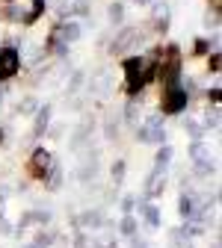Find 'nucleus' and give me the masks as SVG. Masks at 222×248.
I'll use <instances>...</instances> for the list:
<instances>
[{
  "instance_id": "nucleus-1",
  "label": "nucleus",
  "mask_w": 222,
  "mask_h": 248,
  "mask_svg": "<svg viewBox=\"0 0 222 248\" xmlns=\"http://www.w3.org/2000/svg\"><path fill=\"white\" fill-rule=\"evenodd\" d=\"M53 163H56V157L45 148V145H33V151L27 154V163H24V171L30 174V180H45L48 174H51V169H53Z\"/></svg>"
},
{
  "instance_id": "nucleus-2",
  "label": "nucleus",
  "mask_w": 222,
  "mask_h": 248,
  "mask_svg": "<svg viewBox=\"0 0 222 248\" xmlns=\"http://www.w3.org/2000/svg\"><path fill=\"white\" fill-rule=\"evenodd\" d=\"M189 98L187 95V89L181 86V83H175V86H163V92H160V115H181V112H187V107H189Z\"/></svg>"
},
{
  "instance_id": "nucleus-3",
  "label": "nucleus",
  "mask_w": 222,
  "mask_h": 248,
  "mask_svg": "<svg viewBox=\"0 0 222 248\" xmlns=\"http://www.w3.org/2000/svg\"><path fill=\"white\" fill-rule=\"evenodd\" d=\"M137 139H139L142 145H163V142H166V115L151 112L145 121H139Z\"/></svg>"
},
{
  "instance_id": "nucleus-4",
  "label": "nucleus",
  "mask_w": 222,
  "mask_h": 248,
  "mask_svg": "<svg viewBox=\"0 0 222 248\" xmlns=\"http://www.w3.org/2000/svg\"><path fill=\"white\" fill-rule=\"evenodd\" d=\"M142 45V30L139 27H119L116 30V36H113V42H110V53L116 56H128V53H137V47Z\"/></svg>"
},
{
  "instance_id": "nucleus-5",
  "label": "nucleus",
  "mask_w": 222,
  "mask_h": 248,
  "mask_svg": "<svg viewBox=\"0 0 222 248\" xmlns=\"http://www.w3.org/2000/svg\"><path fill=\"white\" fill-rule=\"evenodd\" d=\"M21 65H24L21 47L0 45V83H12V80L21 74Z\"/></svg>"
},
{
  "instance_id": "nucleus-6",
  "label": "nucleus",
  "mask_w": 222,
  "mask_h": 248,
  "mask_svg": "<svg viewBox=\"0 0 222 248\" xmlns=\"http://www.w3.org/2000/svg\"><path fill=\"white\" fill-rule=\"evenodd\" d=\"M74 228H77V231H89V233H98L101 228H107V216H104V210H98V207H89V210L77 213Z\"/></svg>"
},
{
  "instance_id": "nucleus-7",
  "label": "nucleus",
  "mask_w": 222,
  "mask_h": 248,
  "mask_svg": "<svg viewBox=\"0 0 222 248\" xmlns=\"http://www.w3.org/2000/svg\"><path fill=\"white\" fill-rule=\"evenodd\" d=\"M166 174L169 171H160V169H151L148 177H145V186H142V201H154V198H160L163 189H166Z\"/></svg>"
},
{
  "instance_id": "nucleus-8",
  "label": "nucleus",
  "mask_w": 222,
  "mask_h": 248,
  "mask_svg": "<svg viewBox=\"0 0 222 248\" xmlns=\"http://www.w3.org/2000/svg\"><path fill=\"white\" fill-rule=\"evenodd\" d=\"M86 86H89V92H92L95 98H110V92H113V74L107 68H101L92 80H86Z\"/></svg>"
},
{
  "instance_id": "nucleus-9",
  "label": "nucleus",
  "mask_w": 222,
  "mask_h": 248,
  "mask_svg": "<svg viewBox=\"0 0 222 248\" xmlns=\"http://www.w3.org/2000/svg\"><path fill=\"white\" fill-rule=\"evenodd\" d=\"M137 210L142 213V222H145L151 231L163 228V213H160V207H157L154 201H142V198H137Z\"/></svg>"
},
{
  "instance_id": "nucleus-10",
  "label": "nucleus",
  "mask_w": 222,
  "mask_h": 248,
  "mask_svg": "<svg viewBox=\"0 0 222 248\" xmlns=\"http://www.w3.org/2000/svg\"><path fill=\"white\" fill-rule=\"evenodd\" d=\"M51 118H53V104H42V107L36 109V115H33V139H36V142L48 133Z\"/></svg>"
},
{
  "instance_id": "nucleus-11",
  "label": "nucleus",
  "mask_w": 222,
  "mask_h": 248,
  "mask_svg": "<svg viewBox=\"0 0 222 248\" xmlns=\"http://www.w3.org/2000/svg\"><path fill=\"white\" fill-rule=\"evenodd\" d=\"M56 33L59 39L66 42V45H74L80 36H83V24L77 18H68V21H56Z\"/></svg>"
},
{
  "instance_id": "nucleus-12",
  "label": "nucleus",
  "mask_w": 222,
  "mask_h": 248,
  "mask_svg": "<svg viewBox=\"0 0 222 248\" xmlns=\"http://www.w3.org/2000/svg\"><path fill=\"white\" fill-rule=\"evenodd\" d=\"M95 177H98V151H86L83 154V163L77 169V180L80 183H89Z\"/></svg>"
},
{
  "instance_id": "nucleus-13",
  "label": "nucleus",
  "mask_w": 222,
  "mask_h": 248,
  "mask_svg": "<svg viewBox=\"0 0 222 248\" xmlns=\"http://www.w3.org/2000/svg\"><path fill=\"white\" fill-rule=\"evenodd\" d=\"M48 12V0H30V9H24L21 27H36V21Z\"/></svg>"
},
{
  "instance_id": "nucleus-14",
  "label": "nucleus",
  "mask_w": 222,
  "mask_h": 248,
  "mask_svg": "<svg viewBox=\"0 0 222 248\" xmlns=\"http://www.w3.org/2000/svg\"><path fill=\"white\" fill-rule=\"evenodd\" d=\"M178 213H181V219H184V222L193 219V213H196V192L184 189V192L178 195Z\"/></svg>"
},
{
  "instance_id": "nucleus-15",
  "label": "nucleus",
  "mask_w": 222,
  "mask_h": 248,
  "mask_svg": "<svg viewBox=\"0 0 222 248\" xmlns=\"http://www.w3.org/2000/svg\"><path fill=\"white\" fill-rule=\"evenodd\" d=\"M24 18V6L15 3V0H6L3 6H0V21H6V24H21Z\"/></svg>"
},
{
  "instance_id": "nucleus-16",
  "label": "nucleus",
  "mask_w": 222,
  "mask_h": 248,
  "mask_svg": "<svg viewBox=\"0 0 222 248\" xmlns=\"http://www.w3.org/2000/svg\"><path fill=\"white\" fill-rule=\"evenodd\" d=\"M134 233H139V219H137L134 213H121V219H119V236L131 239Z\"/></svg>"
},
{
  "instance_id": "nucleus-17",
  "label": "nucleus",
  "mask_w": 222,
  "mask_h": 248,
  "mask_svg": "<svg viewBox=\"0 0 222 248\" xmlns=\"http://www.w3.org/2000/svg\"><path fill=\"white\" fill-rule=\"evenodd\" d=\"M121 124H124V127H131V130L139 127V101H128V104H124Z\"/></svg>"
},
{
  "instance_id": "nucleus-18",
  "label": "nucleus",
  "mask_w": 222,
  "mask_h": 248,
  "mask_svg": "<svg viewBox=\"0 0 222 248\" xmlns=\"http://www.w3.org/2000/svg\"><path fill=\"white\" fill-rule=\"evenodd\" d=\"M187 154H189V160H193V163L210 160V145L205 139H193V142H189V148H187Z\"/></svg>"
},
{
  "instance_id": "nucleus-19",
  "label": "nucleus",
  "mask_w": 222,
  "mask_h": 248,
  "mask_svg": "<svg viewBox=\"0 0 222 248\" xmlns=\"http://www.w3.org/2000/svg\"><path fill=\"white\" fill-rule=\"evenodd\" d=\"M172 157H175V148L163 142L160 148H157V154H154V169H160V171H169V163H172Z\"/></svg>"
},
{
  "instance_id": "nucleus-20",
  "label": "nucleus",
  "mask_w": 222,
  "mask_h": 248,
  "mask_svg": "<svg viewBox=\"0 0 222 248\" xmlns=\"http://www.w3.org/2000/svg\"><path fill=\"white\" fill-rule=\"evenodd\" d=\"M119 133H121V115L110 112V115L104 118V139H107V142H116Z\"/></svg>"
},
{
  "instance_id": "nucleus-21",
  "label": "nucleus",
  "mask_w": 222,
  "mask_h": 248,
  "mask_svg": "<svg viewBox=\"0 0 222 248\" xmlns=\"http://www.w3.org/2000/svg\"><path fill=\"white\" fill-rule=\"evenodd\" d=\"M104 239L98 233H89V231H77L74 233V248H101Z\"/></svg>"
},
{
  "instance_id": "nucleus-22",
  "label": "nucleus",
  "mask_w": 222,
  "mask_h": 248,
  "mask_svg": "<svg viewBox=\"0 0 222 248\" xmlns=\"http://www.w3.org/2000/svg\"><path fill=\"white\" fill-rule=\"evenodd\" d=\"M42 183H45V189H48V192H56V189H59V186H62V166H59V160L53 163V169H51V174H48V177H45Z\"/></svg>"
},
{
  "instance_id": "nucleus-23",
  "label": "nucleus",
  "mask_w": 222,
  "mask_h": 248,
  "mask_svg": "<svg viewBox=\"0 0 222 248\" xmlns=\"http://www.w3.org/2000/svg\"><path fill=\"white\" fill-rule=\"evenodd\" d=\"M107 21L113 27H121L124 24V3H121V0H113V3L107 6Z\"/></svg>"
},
{
  "instance_id": "nucleus-24",
  "label": "nucleus",
  "mask_w": 222,
  "mask_h": 248,
  "mask_svg": "<svg viewBox=\"0 0 222 248\" xmlns=\"http://www.w3.org/2000/svg\"><path fill=\"white\" fill-rule=\"evenodd\" d=\"M187 245H193V239L187 236L184 228H172L169 231V248H187Z\"/></svg>"
},
{
  "instance_id": "nucleus-25",
  "label": "nucleus",
  "mask_w": 222,
  "mask_h": 248,
  "mask_svg": "<svg viewBox=\"0 0 222 248\" xmlns=\"http://www.w3.org/2000/svg\"><path fill=\"white\" fill-rule=\"evenodd\" d=\"M219 121H222V115H219V107H207V109H205V121H202L205 133H207V130H219Z\"/></svg>"
},
{
  "instance_id": "nucleus-26",
  "label": "nucleus",
  "mask_w": 222,
  "mask_h": 248,
  "mask_svg": "<svg viewBox=\"0 0 222 248\" xmlns=\"http://www.w3.org/2000/svg\"><path fill=\"white\" fill-rule=\"evenodd\" d=\"M124 174H128V160H113V166H110V180H113V186H119L121 180H124Z\"/></svg>"
},
{
  "instance_id": "nucleus-27",
  "label": "nucleus",
  "mask_w": 222,
  "mask_h": 248,
  "mask_svg": "<svg viewBox=\"0 0 222 248\" xmlns=\"http://www.w3.org/2000/svg\"><path fill=\"white\" fill-rule=\"evenodd\" d=\"M184 133H187L189 139H205L202 121H199V118H184Z\"/></svg>"
},
{
  "instance_id": "nucleus-28",
  "label": "nucleus",
  "mask_w": 222,
  "mask_h": 248,
  "mask_svg": "<svg viewBox=\"0 0 222 248\" xmlns=\"http://www.w3.org/2000/svg\"><path fill=\"white\" fill-rule=\"evenodd\" d=\"M216 174V163H210V160H202V163H193V177H213Z\"/></svg>"
},
{
  "instance_id": "nucleus-29",
  "label": "nucleus",
  "mask_w": 222,
  "mask_h": 248,
  "mask_svg": "<svg viewBox=\"0 0 222 248\" xmlns=\"http://www.w3.org/2000/svg\"><path fill=\"white\" fill-rule=\"evenodd\" d=\"M205 27L210 33H219V3H210V9L205 12Z\"/></svg>"
},
{
  "instance_id": "nucleus-30",
  "label": "nucleus",
  "mask_w": 222,
  "mask_h": 248,
  "mask_svg": "<svg viewBox=\"0 0 222 248\" xmlns=\"http://www.w3.org/2000/svg\"><path fill=\"white\" fill-rule=\"evenodd\" d=\"M71 15L89 18V15H92V0H71Z\"/></svg>"
},
{
  "instance_id": "nucleus-31",
  "label": "nucleus",
  "mask_w": 222,
  "mask_h": 248,
  "mask_svg": "<svg viewBox=\"0 0 222 248\" xmlns=\"http://www.w3.org/2000/svg\"><path fill=\"white\" fill-rule=\"evenodd\" d=\"M53 242H56V233L53 231H45V228L33 236V245H39V248H51Z\"/></svg>"
},
{
  "instance_id": "nucleus-32",
  "label": "nucleus",
  "mask_w": 222,
  "mask_h": 248,
  "mask_svg": "<svg viewBox=\"0 0 222 248\" xmlns=\"http://www.w3.org/2000/svg\"><path fill=\"white\" fill-rule=\"evenodd\" d=\"M42 104H39V98H33V95H30V98H24L21 104H18V112L21 115H36V109H39Z\"/></svg>"
},
{
  "instance_id": "nucleus-33",
  "label": "nucleus",
  "mask_w": 222,
  "mask_h": 248,
  "mask_svg": "<svg viewBox=\"0 0 222 248\" xmlns=\"http://www.w3.org/2000/svg\"><path fill=\"white\" fill-rule=\"evenodd\" d=\"M80 86H86V71H83V68H74V71L68 74V92H77Z\"/></svg>"
},
{
  "instance_id": "nucleus-34",
  "label": "nucleus",
  "mask_w": 222,
  "mask_h": 248,
  "mask_svg": "<svg viewBox=\"0 0 222 248\" xmlns=\"http://www.w3.org/2000/svg\"><path fill=\"white\" fill-rule=\"evenodd\" d=\"M205 98H207V107H219V104H222V86L213 83V86L205 92Z\"/></svg>"
},
{
  "instance_id": "nucleus-35",
  "label": "nucleus",
  "mask_w": 222,
  "mask_h": 248,
  "mask_svg": "<svg viewBox=\"0 0 222 248\" xmlns=\"http://www.w3.org/2000/svg\"><path fill=\"white\" fill-rule=\"evenodd\" d=\"M157 18H169V3L166 0H154L151 3V21H157Z\"/></svg>"
},
{
  "instance_id": "nucleus-36",
  "label": "nucleus",
  "mask_w": 222,
  "mask_h": 248,
  "mask_svg": "<svg viewBox=\"0 0 222 248\" xmlns=\"http://www.w3.org/2000/svg\"><path fill=\"white\" fill-rule=\"evenodd\" d=\"M219 68H222V56H219V50L207 53V71H210V74H219Z\"/></svg>"
},
{
  "instance_id": "nucleus-37",
  "label": "nucleus",
  "mask_w": 222,
  "mask_h": 248,
  "mask_svg": "<svg viewBox=\"0 0 222 248\" xmlns=\"http://www.w3.org/2000/svg\"><path fill=\"white\" fill-rule=\"evenodd\" d=\"M210 53V42L207 39H196L193 42V56H207Z\"/></svg>"
},
{
  "instance_id": "nucleus-38",
  "label": "nucleus",
  "mask_w": 222,
  "mask_h": 248,
  "mask_svg": "<svg viewBox=\"0 0 222 248\" xmlns=\"http://www.w3.org/2000/svg\"><path fill=\"white\" fill-rule=\"evenodd\" d=\"M119 207H121V213H134L137 210V195H124L119 201Z\"/></svg>"
},
{
  "instance_id": "nucleus-39",
  "label": "nucleus",
  "mask_w": 222,
  "mask_h": 248,
  "mask_svg": "<svg viewBox=\"0 0 222 248\" xmlns=\"http://www.w3.org/2000/svg\"><path fill=\"white\" fill-rule=\"evenodd\" d=\"M128 242H131L128 248H151V239H145V236H139V233H134Z\"/></svg>"
},
{
  "instance_id": "nucleus-40",
  "label": "nucleus",
  "mask_w": 222,
  "mask_h": 248,
  "mask_svg": "<svg viewBox=\"0 0 222 248\" xmlns=\"http://www.w3.org/2000/svg\"><path fill=\"white\" fill-rule=\"evenodd\" d=\"M6 233H12V225H9V219H6V213L0 210V236H6Z\"/></svg>"
},
{
  "instance_id": "nucleus-41",
  "label": "nucleus",
  "mask_w": 222,
  "mask_h": 248,
  "mask_svg": "<svg viewBox=\"0 0 222 248\" xmlns=\"http://www.w3.org/2000/svg\"><path fill=\"white\" fill-rule=\"evenodd\" d=\"M101 248H119V242H116V236H110V239H104V245Z\"/></svg>"
},
{
  "instance_id": "nucleus-42",
  "label": "nucleus",
  "mask_w": 222,
  "mask_h": 248,
  "mask_svg": "<svg viewBox=\"0 0 222 248\" xmlns=\"http://www.w3.org/2000/svg\"><path fill=\"white\" fill-rule=\"evenodd\" d=\"M6 101V83H0V104Z\"/></svg>"
},
{
  "instance_id": "nucleus-43",
  "label": "nucleus",
  "mask_w": 222,
  "mask_h": 248,
  "mask_svg": "<svg viewBox=\"0 0 222 248\" xmlns=\"http://www.w3.org/2000/svg\"><path fill=\"white\" fill-rule=\"evenodd\" d=\"M134 3H137V6H151L154 0H134Z\"/></svg>"
},
{
  "instance_id": "nucleus-44",
  "label": "nucleus",
  "mask_w": 222,
  "mask_h": 248,
  "mask_svg": "<svg viewBox=\"0 0 222 248\" xmlns=\"http://www.w3.org/2000/svg\"><path fill=\"white\" fill-rule=\"evenodd\" d=\"M3 139H6V130H3V127H0V145H3Z\"/></svg>"
},
{
  "instance_id": "nucleus-45",
  "label": "nucleus",
  "mask_w": 222,
  "mask_h": 248,
  "mask_svg": "<svg viewBox=\"0 0 222 248\" xmlns=\"http://www.w3.org/2000/svg\"><path fill=\"white\" fill-rule=\"evenodd\" d=\"M21 248H39V245H33V242H24V245H21Z\"/></svg>"
},
{
  "instance_id": "nucleus-46",
  "label": "nucleus",
  "mask_w": 222,
  "mask_h": 248,
  "mask_svg": "<svg viewBox=\"0 0 222 248\" xmlns=\"http://www.w3.org/2000/svg\"><path fill=\"white\" fill-rule=\"evenodd\" d=\"M210 248H219V239H213V242H210Z\"/></svg>"
},
{
  "instance_id": "nucleus-47",
  "label": "nucleus",
  "mask_w": 222,
  "mask_h": 248,
  "mask_svg": "<svg viewBox=\"0 0 222 248\" xmlns=\"http://www.w3.org/2000/svg\"><path fill=\"white\" fill-rule=\"evenodd\" d=\"M187 248H196V242H193V245H187Z\"/></svg>"
},
{
  "instance_id": "nucleus-48",
  "label": "nucleus",
  "mask_w": 222,
  "mask_h": 248,
  "mask_svg": "<svg viewBox=\"0 0 222 248\" xmlns=\"http://www.w3.org/2000/svg\"><path fill=\"white\" fill-rule=\"evenodd\" d=\"M213 3H219V0H213Z\"/></svg>"
}]
</instances>
